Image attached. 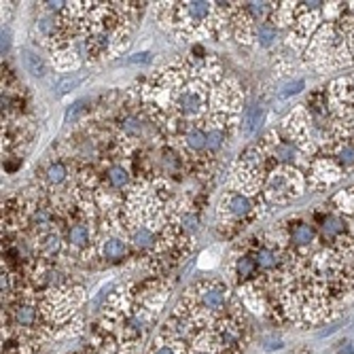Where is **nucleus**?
<instances>
[{
    "label": "nucleus",
    "mask_w": 354,
    "mask_h": 354,
    "mask_svg": "<svg viewBox=\"0 0 354 354\" xmlns=\"http://www.w3.org/2000/svg\"><path fill=\"white\" fill-rule=\"evenodd\" d=\"M261 121H263V106L261 104H250L244 109L242 113V134L248 138V136H254L259 132L261 127Z\"/></svg>",
    "instance_id": "obj_5"
},
{
    "label": "nucleus",
    "mask_w": 354,
    "mask_h": 354,
    "mask_svg": "<svg viewBox=\"0 0 354 354\" xmlns=\"http://www.w3.org/2000/svg\"><path fill=\"white\" fill-rule=\"evenodd\" d=\"M45 178H47L49 185H59V183H64V180L68 178V170H66V166H64L62 162H55V164H51L47 168Z\"/></svg>",
    "instance_id": "obj_13"
},
{
    "label": "nucleus",
    "mask_w": 354,
    "mask_h": 354,
    "mask_svg": "<svg viewBox=\"0 0 354 354\" xmlns=\"http://www.w3.org/2000/svg\"><path fill=\"white\" fill-rule=\"evenodd\" d=\"M9 47H11V32L9 28H3V55L9 51Z\"/></svg>",
    "instance_id": "obj_20"
},
{
    "label": "nucleus",
    "mask_w": 354,
    "mask_h": 354,
    "mask_svg": "<svg viewBox=\"0 0 354 354\" xmlns=\"http://www.w3.org/2000/svg\"><path fill=\"white\" fill-rule=\"evenodd\" d=\"M257 272H259V268H257L254 259H252V254H244L242 259L238 261V276L242 280H250L257 276Z\"/></svg>",
    "instance_id": "obj_14"
},
{
    "label": "nucleus",
    "mask_w": 354,
    "mask_h": 354,
    "mask_svg": "<svg viewBox=\"0 0 354 354\" xmlns=\"http://www.w3.org/2000/svg\"><path fill=\"white\" fill-rule=\"evenodd\" d=\"M106 176H109L111 187H115V189H123L130 185V172H127L123 166H113Z\"/></svg>",
    "instance_id": "obj_12"
},
{
    "label": "nucleus",
    "mask_w": 354,
    "mask_h": 354,
    "mask_svg": "<svg viewBox=\"0 0 354 354\" xmlns=\"http://www.w3.org/2000/svg\"><path fill=\"white\" fill-rule=\"evenodd\" d=\"M335 159H337V164L339 166H354V145L352 142H344L337 147L335 151Z\"/></svg>",
    "instance_id": "obj_15"
},
{
    "label": "nucleus",
    "mask_w": 354,
    "mask_h": 354,
    "mask_svg": "<svg viewBox=\"0 0 354 354\" xmlns=\"http://www.w3.org/2000/svg\"><path fill=\"white\" fill-rule=\"evenodd\" d=\"M185 149L191 151V153H204L208 151V138H206V132L200 130V127H193L185 134Z\"/></svg>",
    "instance_id": "obj_6"
},
{
    "label": "nucleus",
    "mask_w": 354,
    "mask_h": 354,
    "mask_svg": "<svg viewBox=\"0 0 354 354\" xmlns=\"http://www.w3.org/2000/svg\"><path fill=\"white\" fill-rule=\"evenodd\" d=\"M68 242L73 248H87L91 244V230L87 227L85 223H77L75 227H71L68 232Z\"/></svg>",
    "instance_id": "obj_7"
},
{
    "label": "nucleus",
    "mask_w": 354,
    "mask_h": 354,
    "mask_svg": "<svg viewBox=\"0 0 354 354\" xmlns=\"http://www.w3.org/2000/svg\"><path fill=\"white\" fill-rule=\"evenodd\" d=\"M304 189V176L299 170H295L293 166H278L276 170L270 172L268 183H266V198L276 202V204H284L291 202L293 198H297Z\"/></svg>",
    "instance_id": "obj_1"
},
{
    "label": "nucleus",
    "mask_w": 354,
    "mask_h": 354,
    "mask_svg": "<svg viewBox=\"0 0 354 354\" xmlns=\"http://www.w3.org/2000/svg\"><path fill=\"white\" fill-rule=\"evenodd\" d=\"M81 83V79H75V77H66L64 79L59 85H57V89L62 91V93H66V91H71V89H75L77 85Z\"/></svg>",
    "instance_id": "obj_18"
},
{
    "label": "nucleus",
    "mask_w": 354,
    "mask_h": 354,
    "mask_svg": "<svg viewBox=\"0 0 354 354\" xmlns=\"http://www.w3.org/2000/svg\"><path fill=\"white\" fill-rule=\"evenodd\" d=\"M24 66L30 75H35V77H43L47 73L45 59L37 53H32V51H24Z\"/></svg>",
    "instance_id": "obj_9"
},
{
    "label": "nucleus",
    "mask_w": 354,
    "mask_h": 354,
    "mask_svg": "<svg viewBox=\"0 0 354 354\" xmlns=\"http://www.w3.org/2000/svg\"><path fill=\"white\" fill-rule=\"evenodd\" d=\"M276 37H278V30L274 24L266 21V24H259L254 30V41L259 43L261 47H270L276 43Z\"/></svg>",
    "instance_id": "obj_8"
},
{
    "label": "nucleus",
    "mask_w": 354,
    "mask_h": 354,
    "mask_svg": "<svg viewBox=\"0 0 354 354\" xmlns=\"http://www.w3.org/2000/svg\"><path fill=\"white\" fill-rule=\"evenodd\" d=\"M314 240V230L308 223H297L295 227H291V242L297 246H306Z\"/></svg>",
    "instance_id": "obj_10"
},
{
    "label": "nucleus",
    "mask_w": 354,
    "mask_h": 354,
    "mask_svg": "<svg viewBox=\"0 0 354 354\" xmlns=\"http://www.w3.org/2000/svg\"><path fill=\"white\" fill-rule=\"evenodd\" d=\"M85 100H79L73 109H68V113H66V123H71V121H77L79 119V115L81 113H85Z\"/></svg>",
    "instance_id": "obj_17"
},
{
    "label": "nucleus",
    "mask_w": 354,
    "mask_h": 354,
    "mask_svg": "<svg viewBox=\"0 0 354 354\" xmlns=\"http://www.w3.org/2000/svg\"><path fill=\"white\" fill-rule=\"evenodd\" d=\"M147 62H151V53H138L127 59V64H147Z\"/></svg>",
    "instance_id": "obj_19"
},
{
    "label": "nucleus",
    "mask_w": 354,
    "mask_h": 354,
    "mask_svg": "<svg viewBox=\"0 0 354 354\" xmlns=\"http://www.w3.org/2000/svg\"><path fill=\"white\" fill-rule=\"evenodd\" d=\"M306 87V81L304 79H297V81H291V83H286L282 89H280V98H288V95H293V93H299L301 89Z\"/></svg>",
    "instance_id": "obj_16"
},
{
    "label": "nucleus",
    "mask_w": 354,
    "mask_h": 354,
    "mask_svg": "<svg viewBox=\"0 0 354 354\" xmlns=\"http://www.w3.org/2000/svg\"><path fill=\"white\" fill-rule=\"evenodd\" d=\"M59 236L55 234V232H49L47 236H43V240H41V254L43 257H47V259H51V257H55L57 252H59Z\"/></svg>",
    "instance_id": "obj_11"
},
{
    "label": "nucleus",
    "mask_w": 354,
    "mask_h": 354,
    "mask_svg": "<svg viewBox=\"0 0 354 354\" xmlns=\"http://www.w3.org/2000/svg\"><path fill=\"white\" fill-rule=\"evenodd\" d=\"M221 3H206V0H193V3H176L174 13L183 19L178 26H191V32H198L200 28L208 30V19L218 15Z\"/></svg>",
    "instance_id": "obj_2"
},
{
    "label": "nucleus",
    "mask_w": 354,
    "mask_h": 354,
    "mask_svg": "<svg viewBox=\"0 0 354 354\" xmlns=\"http://www.w3.org/2000/svg\"><path fill=\"white\" fill-rule=\"evenodd\" d=\"M252 212V202L246 193H240V191H230L227 196H223V202H221V214H225L227 218H234V221H240L244 216H248Z\"/></svg>",
    "instance_id": "obj_3"
},
{
    "label": "nucleus",
    "mask_w": 354,
    "mask_h": 354,
    "mask_svg": "<svg viewBox=\"0 0 354 354\" xmlns=\"http://www.w3.org/2000/svg\"><path fill=\"white\" fill-rule=\"evenodd\" d=\"M100 254L109 261H121L127 254V242L121 236H106L100 242Z\"/></svg>",
    "instance_id": "obj_4"
}]
</instances>
